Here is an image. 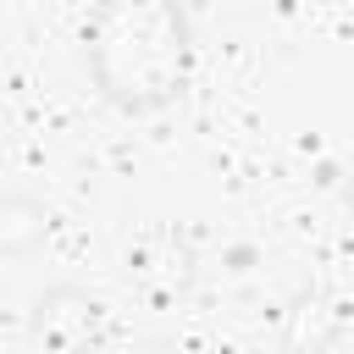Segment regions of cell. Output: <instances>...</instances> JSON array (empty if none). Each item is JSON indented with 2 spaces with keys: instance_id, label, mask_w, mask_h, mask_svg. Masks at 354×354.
Returning <instances> with one entry per match:
<instances>
[{
  "instance_id": "1",
  "label": "cell",
  "mask_w": 354,
  "mask_h": 354,
  "mask_svg": "<svg viewBox=\"0 0 354 354\" xmlns=\"http://www.w3.org/2000/svg\"><path fill=\"white\" fill-rule=\"evenodd\" d=\"M94 88L127 111L149 116L183 100L194 72V28L177 0H105L83 33Z\"/></svg>"
},
{
  "instance_id": "2",
  "label": "cell",
  "mask_w": 354,
  "mask_h": 354,
  "mask_svg": "<svg viewBox=\"0 0 354 354\" xmlns=\"http://www.w3.org/2000/svg\"><path fill=\"white\" fill-rule=\"evenodd\" d=\"M28 332L50 354H100L111 343V310L77 282H50L28 304Z\"/></svg>"
},
{
  "instance_id": "3",
  "label": "cell",
  "mask_w": 354,
  "mask_h": 354,
  "mask_svg": "<svg viewBox=\"0 0 354 354\" xmlns=\"http://www.w3.org/2000/svg\"><path fill=\"white\" fill-rule=\"evenodd\" d=\"M127 282L149 304H177V299H188L199 288V254H194V243L177 227L149 221L127 243Z\"/></svg>"
},
{
  "instance_id": "4",
  "label": "cell",
  "mask_w": 354,
  "mask_h": 354,
  "mask_svg": "<svg viewBox=\"0 0 354 354\" xmlns=\"http://www.w3.org/2000/svg\"><path fill=\"white\" fill-rule=\"evenodd\" d=\"M343 337V304L321 288H299L277 321V354H326Z\"/></svg>"
},
{
  "instance_id": "5",
  "label": "cell",
  "mask_w": 354,
  "mask_h": 354,
  "mask_svg": "<svg viewBox=\"0 0 354 354\" xmlns=\"http://www.w3.org/2000/svg\"><path fill=\"white\" fill-rule=\"evenodd\" d=\"M50 238V205L33 194H0V254L22 260Z\"/></svg>"
},
{
  "instance_id": "6",
  "label": "cell",
  "mask_w": 354,
  "mask_h": 354,
  "mask_svg": "<svg viewBox=\"0 0 354 354\" xmlns=\"http://www.w3.org/2000/svg\"><path fill=\"white\" fill-rule=\"evenodd\" d=\"M337 194H343V205H348V216H354V160L343 166V177H337Z\"/></svg>"
}]
</instances>
